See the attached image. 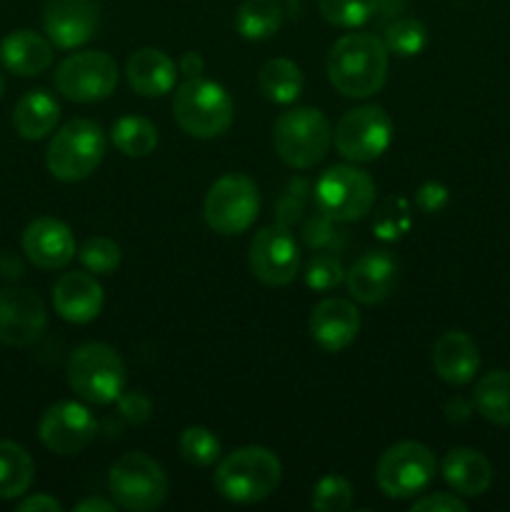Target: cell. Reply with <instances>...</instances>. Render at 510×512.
Here are the masks:
<instances>
[{
    "label": "cell",
    "mask_w": 510,
    "mask_h": 512,
    "mask_svg": "<svg viewBox=\"0 0 510 512\" xmlns=\"http://www.w3.org/2000/svg\"><path fill=\"white\" fill-rule=\"evenodd\" d=\"M388 48L375 33H348L328 53V80L345 98H370L388 78Z\"/></svg>",
    "instance_id": "cell-1"
},
{
    "label": "cell",
    "mask_w": 510,
    "mask_h": 512,
    "mask_svg": "<svg viewBox=\"0 0 510 512\" xmlns=\"http://www.w3.org/2000/svg\"><path fill=\"white\" fill-rule=\"evenodd\" d=\"M283 478V465L273 450L263 445H245L233 450L218 463L213 475V485L228 503L253 505L278 490Z\"/></svg>",
    "instance_id": "cell-2"
},
{
    "label": "cell",
    "mask_w": 510,
    "mask_h": 512,
    "mask_svg": "<svg viewBox=\"0 0 510 512\" xmlns=\"http://www.w3.org/2000/svg\"><path fill=\"white\" fill-rule=\"evenodd\" d=\"M173 118L190 138L213 140L228 133L235 118V105L223 85L198 75L175 88Z\"/></svg>",
    "instance_id": "cell-3"
},
{
    "label": "cell",
    "mask_w": 510,
    "mask_h": 512,
    "mask_svg": "<svg viewBox=\"0 0 510 512\" xmlns=\"http://www.w3.org/2000/svg\"><path fill=\"white\" fill-rule=\"evenodd\" d=\"M105 150H108V140H105L103 128L88 118H75L68 120L50 138L45 165L53 178L63 183H80L98 170Z\"/></svg>",
    "instance_id": "cell-4"
},
{
    "label": "cell",
    "mask_w": 510,
    "mask_h": 512,
    "mask_svg": "<svg viewBox=\"0 0 510 512\" xmlns=\"http://www.w3.org/2000/svg\"><path fill=\"white\" fill-rule=\"evenodd\" d=\"M68 385L80 400L93 405L118 403L125 390V363L108 343H85L68 358Z\"/></svg>",
    "instance_id": "cell-5"
},
{
    "label": "cell",
    "mask_w": 510,
    "mask_h": 512,
    "mask_svg": "<svg viewBox=\"0 0 510 512\" xmlns=\"http://www.w3.org/2000/svg\"><path fill=\"white\" fill-rule=\"evenodd\" d=\"M333 128L318 108H290L273 125V148L285 165L315 168L328 155Z\"/></svg>",
    "instance_id": "cell-6"
},
{
    "label": "cell",
    "mask_w": 510,
    "mask_h": 512,
    "mask_svg": "<svg viewBox=\"0 0 510 512\" xmlns=\"http://www.w3.org/2000/svg\"><path fill=\"white\" fill-rule=\"evenodd\" d=\"M168 490L165 470L145 453H125L110 468V500L123 510L148 512L160 508L168 498Z\"/></svg>",
    "instance_id": "cell-7"
},
{
    "label": "cell",
    "mask_w": 510,
    "mask_h": 512,
    "mask_svg": "<svg viewBox=\"0 0 510 512\" xmlns=\"http://www.w3.org/2000/svg\"><path fill=\"white\" fill-rule=\"evenodd\" d=\"M315 208L335 223L363 220L375 205V183L355 165H333L315 183Z\"/></svg>",
    "instance_id": "cell-8"
},
{
    "label": "cell",
    "mask_w": 510,
    "mask_h": 512,
    "mask_svg": "<svg viewBox=\"0 0 510 512\" xmlns=\"http://www.w3.org/2000/svg\"><path fill=\"white\" fill-rule=\"evenodd\" d=\"M260 213V190L253 178L228 173L210 185L203 203L205 223L220 235H240L255 223Z\"/></svg>",
    "instance_id": "cell-9"
},
{
    "label": "cell",
    "mask_w": 510,
    "mask_h": 512,
    "mask_svg": "<svg viewBox=\"0 0 510 512\" xmlns=\"http://www.w3.org/2000/svg\"><path fill=\"white\" fill-rule=\"evenodd\" d=\"M435 455L428 445L403 440L380 455L375 468V483L385 498L408 500L423 493L435 478Z\"/></svg>",
    "instance_id": "cell-10"
},
{
    "label": "cell",
    "mask_w": 510,
    "mask_h": 512,
    "mask_svg": "<svg viewBox=\"0 0 510 512\" xmlns=\"http://www.w3.org/2000/svg\"><path fill=\"white\" fill-rule=\"evenodd\" d=\"M393 123L380 105H360L348 110L333 130V145L350 163H373L388 150Z\"/></svg>",
    "instance_id": "cell-11"
},
{
    "label": "cell",
    "mask_w": 510,
    "mask_h": 512,
    "mask_svg": "<svg viewBox=\"0 0 510 512\" xmlns=\"http://www.w3.org/2000/svg\"><path fill=\"white\" fill-rule=\"evenodd\" d=\"M118 85V63L103 50L73 53L55 70V88L73 103H98Z\"/></svg>",
    "instance_id": "cell-12"
},
{
    "label": "cell",
    "mask_w": 510,
    "mask_h": 512,
    "mask_svg": "<svg viewBox=\"0 0 510 512\" xmlns=\"http://www.w3.org/2000/svg\"><path fill=\"white\" fill-rule=\"evenodd\" d=\"M248 263L255 278L270 288H283L293 283L300 270V248L295 243V235L280 223L258 230L250 240Z\"/></svg>",
    "instance_id": "cell-13"
},
{
    "label": "cell",
    "mask_w": 510,
    "mask_h": 512,
    "mask_svg": "<svg viewBox=\"0 0 510 512\" xmlns=\"http://www.w3.org/2000/svg\"><path fill=\"white\" fill-rule=\"evenodd\" d=\"M40 443L55 455H78L98 435V423L85 405L63 400L50 405L38 425Z\"/></svg>",
    "instance_id": "cell-14"
},
{
    "label": "cell",
    "mask_w": 510,
    "mask_h": 512,
    "mask_svg": "<svg viewBox=\"0 0 510 512\" xmlns=\"http://www.w3.org/2000/svg\"><path fill=\"white\" fill-rule=\"evenodd\" d=\"M48 328V313L40 300L28 288L0 290V343L10 348H25L35 343Z\"/></svg>",
    "instance_id": "cell-15"
},
{
    "label": "cell",
    "mask_w": 510,
    "mask_h": 512,
    "mask_svg": "<svg viewBox=\"0 0 510 512\" xmlns=\"http://www.w3.org/2000/svg\"><path fill=\"white\" fill-rule=\"evenodd\" d=\"M43 28L55 48H80L98 33V3L95 0H48L43 8Z\"/></svg>",
    "instance_id": "cell-16"
},
{
    "label": "cell",
    "mask_w": 510,
    "mask_h": 512,
    "mask_svg": "<svg viewBox=\"0 0 510 512\" xmlns=\"http://www.w3.org/2000/svg\"><path fill=\"white\" fill-rule=\"evenodd\" d=\"M23 253L35 268L60 270L75 258V238L58 218H35L23 230Z\"/></svg>",
    "instance_id": "cell-17"
},
{
    "label": "cell",
    "mask_w": 510,
    "mask_h": 512,
    "mask_svg": "<svg viewBox=\"0 0 510 512\" xmlns=\"http://www.w3.org/2000/svg\"><path fill=\"white\" fill-rule=\"evenodd\" d=\"M398 283V260L388 250H368L345 270V285L353 300L365 305L383 303Z\"/></svg>",
    "instance_id": "cell-18"
},
{
    "label": "cell",
    "mask_w": 510,
    "mask_h": 512,
    "mask_svg": "<svg viewBox=\"0 0 510 512\" xmlns=\"http://www.w3.org/2000/svg\"><path fill=\"white\" fill-rule=\"evenodd\" d=\"M310 338L328 353H340L350 348L360 333V313L350 300L328 298L320 300L308 320Z\"/></svg>",
    "instance_id": "cell-19"
},
{
    "label": "cell",
    "mask_w": 510,
    "mask_h": 512,
    "mask_svg": "<svg viewBox=\"0 0 510 512\" xmlns=\"http://www.w3.org/2000/svg\"><path fill=\"white\" fill-rule=\"evenodd\" d=\"M55 313L75 325L95 320L103 310V285L85 270L63 273L53 285Z\"/></svg>",
    "instance_id": "cell-20"
},
{
    "label": "cell",
    "mask_w": 510,
    "mask_h": 512,
    "mask_svg": "<svg viewBox=\"0 0 510 512\" xmlns=\"http://www.w3.org/2000/svg\"><path fill=\"white\" fill-rule=\"evenodd\" d=\"M125 78H128L130 88L143 98H163L165 93L175 88L178 65L163 50L140 48L128 58Z\"/></svg>",
    "instance_id": "cell-21"
},
{
    "label": "cell",
    "mask_w": 510,
    "mask_h": 512,
    "mask_svg": "<svg viewBox=\"0 0 510 512\" xmlns=\"http://www.w3.org/2000/svg\"><path fill=\"white\" fill-rule=\"evenodd\" d=\"M433 368L438 378L450 385H465L475 378L480 368V353L473 338L460 330L440 335L433 345Z\"/></svg>",
    "instance_id": "cell-22"
},
{
    "label": "cell",
    "mask_w": 510,
    "mask_h": 512,
    "mask_svg": "<svg viewBox=\"0 0 510 512\" xmlns=\"http://www.w3.org/2000/svg\"><path fill=\"white\" fill-rule=\"evenodd\" d=\"M0 63L8 73L33 78L53 63V43L35 30H13L0 43Z\"/></svg>",
    "instance_id": "cell-23"
},
{
    "label": "cell",
    "mask_w": 510,
    "mask_h": 512,
    "mask_svg": "<svg viewBox=\"0 0 510 512\" xmlns=\"http://www.w3.org/2000/svg\"><path fill=\"white\" fill-rule=\"evenodd\" d=\"M445 483L465 498H478L493 485V465L485 455L470 448L450 450L440 465Z\"/></svg>",
    "instance_id": "cell-24"
},
{
    "label": "cell",
    "mask_w": 510,
    "mask_h": 512,
    "mask_svg": "<svg viewBox=\"0 0 510 512\" xmlns=\"http://www.w3.org/2000/svg\"><path fill=\"white\" fill-rule=\"evenodd\" d=\"M60 120V105L48 90H30L15 103L13 128L25 140H43Z\"/></svg>",
    "instance_id": "cell-25"
},
{
    "label": "cell",
    "mask_w": 510,
    "mask_h": 512,
    "mask_svg": "<svg viewBox=\"0 0 510 512\" xmlns=\"http://www.w3.org/2000/svg\"><path fill=\"white\" fill-rule=\"evenodd\" d=\"M303 73L288 58H270L258 73V88L265 100L275 105H290L303 93Z\"/></svg>",
    "instance_id": "cell-26"
},
{
    "label": "cell",
    "mask_w": 510,
    "mask_h": 512,
    "mask_svg": "<svg viewBox=\"0 0 510 512\" xmlns=\"http://www.w3.org/2000/svg\"><path fill=\"white\" fill-rule=\"evenodd\" d=\"M473 405L485 420L495 425H510V373L493 370L475 383Z\"/></svg>",
    "instance_id": "cell-27"
},
{
    "label": "cell",
    "mask_w": 510,
    "mask_h": 512,
    "mask_svg": "<svg viewBox=\"0 0 510 512\" xmlns=\"http://www.w3.org/2000/svg\"><path fill=\"white\" fill-rule=\"evenodd\" d=\"M33 458L18 443L0 440V500H15L33 485Z\"/></svg>",
    "instance_id": "cell-28"
},
{
    "label": "cell",
    "mask_w": 510,
    "mask_h": 512,
    "mask_svg": "<svg viewBox=\"0 0 510 512\" xmlns=\"http://www.w3.org/2000/svg\"><path fill=\"white\" fill-rule=\"evenodd\" d=\"M235 30L243 35L245 40H260L273 38L283 25V8L278 0H245L238 10H235Z\"/></svg>",
    "instance_id": "cell-29"
},
{
    "label": "cell",
    "mask_w": 510,
    "mask_h": 512,
    "mask_svg": "<svg viewBox=\"0 0 510 512\" xmlns=\"http://www.w3.org/2000/svg\"><path fill=\"white\" fill-rule=\"evenodd\" d=\"M110 140L128 158H145L158 148V128L148 118L125 115L110 128Z\"/></svg>",
    "instance_id": "cell-30"
},
{
    "label": "cell",
    "mask_w": 510,
    "mask_h": 512,
    "mask_svg": "<svg viewBox=\"0 0 510 512\" xmlns=\"http://www.w3.org/2000/svg\"><path fill=\"white\" fill-rule=\"evenodd\" d=\"M385 48L388 53L400 55V58H413L420 55L428 45V28L423 20L413 18V15H400L393 23L385 25Z\"/></svg>",
    "instance_id": "cell-31"
},
{
    "label": "cell",
    "mask_w": 510,
    "mask_h": 512,
    "mask_svg": "<svg viewBox=\"0 0 510 512\" xmlns=\"http://www.w3.org/2000/svg\"><path fill=\"white\" fill-rule=\"evenodd\" d=\"M180 458L195 468H210L220 460V440L218 435L203 425L185 428L178 438Z\"/></svg>",
    "instance_id": "cell-32"
},
{
    "label": "cell",
    "mask_w": 510,
    "mask_h": 512,
    "mask_svg": "<svg viewBox=\"0 0 510 512\" xmlns=\"http://www.w3.org/2000/svg\"><path fill=\"white\" fill-rule=\"evenodd\" d=\"M318 10L335 28H360L373 18L375 0H318Z\"/></svg>",
    "instance_id": "cell-33"
},
{
    "label": "cell",
    "mask_w": 510,
    "mask_h": 512,
    "mask_svg": "<svg viewBox=\"0 0 510 512\" xmlns=\"http://www.w3.org/2000/svg\"><path fill=\"white\" fill-rule=\"evenodd\" d=\"M343 280L345 268L338 255H335V250H318L305 265V283H308L310 290L325 293V290L338 288Z\"/></svg>",
    "instance_id": "cell-34"
},
{
    "label": "cell",
    "mask_w": 510,
    "mask_h": 512,
    "mask_svg": "<svg viewBox=\"0 0 510 512\" xmlns=\"http://www.w3.org/2000/svg\"><path fill=\"white\" fill-rule=\"evenodd\" d=\"M310 505L318 512H343L353 508V485L340 475H325L315 483Z\"/></svg>",
    "instance_id": "cell-35"
},
{
    "label": "cell",
    "mask_w": 510,
    "mask_h": 512,
    "mask_svg": "<svg viewBox=\"0 0 510 512\" xmlns=\"http://www.w3.org/2000/svg\"><path fill=\"white\" fill-rule=\"evenodd\" d=\"M78 258L88 273L110 275L115 273L120 265V248L115 240L103 238V235H95V238L85 240L83 248L78 250Z\"/></svg>",
    "instance_id": "cell-36"
},
{
    "label": "cell",
    "mask_w": 510,
    "mask_h": 512,
    "mask_svg": "<svg viewBox=\"0 0 510 512\" xmlns=\"http://www.w3.org/2000/svg\"><path fill=\"white\" fill-rule=\"evenodd\" d=\"M305 198H308V183L303 178H293L280 193L278 203H275V218L280 225L290 228L298 223L305 213Z\"/></svg>",
    "instance_id": "cell-37"
},
{
    "label": "cell",
    "mask_w": 510,
    "mask_h": 512,
    "mask_svg": "<svg viewBox=\"0 0 510 512\" xmlns=\"http://www.w3.org/2000/svg\"><path fill=\"white\" fill-rule=\"evenodd\" d=\"M303 240L308 248L313 250H333L340 243V233L335 230V220H330L328 215H323L318 210L315 215H310L303 225Z\"/></svg>",
    "instance_id": "cell-38"
},
{
    "label": "cell",
    "mask_w": 510,
    "mask_h": 512,
    "mask_svg": "<svg viewBox=\"0 0 510 512\" xmlns=\"http://www.w3.org/2000/svg\"><path fill=\"white\" fill-rule=\"evenodd\" d=\"M415 205L428 215L440 213V210L448 205V188H445L443 183L428 180V183L420 185V190L415 193Z\"/></svg>",
    "instance_id": "cell-39"
},
{
    "label": "cell",
    "mask_w": 510,
    "mask_h": 512,
    "mask_svg": "<svg viewBox=\"0 0 510 512\" xmlns=\"http://www.w3.org/2000/svg\"><path fill=\"white\" fill-rule=\"evenodd\" d=\"M118 410L128 423L140 425L150 418V400L143 393H123L118 398Z\"/></svg>",
    "instance_id": "cell-40"
},
{
    "label": "cell",
    "mask_w": 510,
    "mask_h": 512,
    "mask_svg": "<svg viewBox=\"0 0 510 512\" xmlns=\"http://www.w3.org/2000/svg\"><path fill=\"white\" fill-rule=\"evenodd\" d=\"M468 505L458 498V495L450 493H433L425 495V498L415 500L413 512H465Z\"/></svg>",
    "instance_id": "cell-41"
},
{
    "label": "cell",
    "mask_w": 510,
    "mask_h": 512,
    "mask_svg": "<svg viewBox=\"0 0 510 512\" xmlns=\"http://www.w3.org/2000/svg\"><path fill=\"white\" fill-rule=\"evenodd\" d=\"M408 10V0H375V10L370 23H375L378 28H385L388 23H393L395 18Z\"/></svg>",
    "instance_id": "cell-42"
},
{
    "label": "cell",
    "mask_w": 510,
    "mask_h": 512,
    "mask_svg": "<svg viewBox=\"0 0 510 512\" xmlns=\"http://www.w3.org/2000/svg\"><path fill=\"white\" fill-rule=\"evenodd\" d=\"M63 505L50 495H30L18 505V512H60Z\"/></svg>",
    "instance_id": "cell-43"
},
{
    "label": "cell",
    "mask_w": 510,
    "mask_h": 512,
    "mask_svg": "<svg viewBox=\"0 0 510 512\" xmlns=\"http://www.w3.org/2000/svg\"><path fill=\"white\" fill-rule=\"evenodd\" d=\"M178 70L185 75V78H198V75H203L205 70L203 55L195 53V50H188V53H183V58H180Z\"/></svg>",
    "instance_id": "cell-44"
},
{
    "label": "cell",
    "mask_w": 510,
    "mask_h": 512,
    "mask_svg": "<svg viewBox=\"0 0 510 512\" xmlns=\"http://www.w3.org/2000/svg\"><path fill=\"white\" fill-rule=\"evenodd\" d=\"M118 505L113 503V500H103V498H88L83 500V503L75 505V510L78 512H113Z\"/></svg>",
    "instance_id": "cell-45"
},
{
    "label": "cell",
    "mask_w": 510,
    "mask_h": 512,
    "mask_svg": "<svg viewBox=\"0 0 510 512\" xmlns=\"http://www.w3.org/2000/svg\"><path fill=\"white\" fill-rule=\"evenodd\" d=\"M3 90H5V83H3V78H0V95H3Z\"/></svg>",
    "instance_id": "cell-46"
}]
</instances>
